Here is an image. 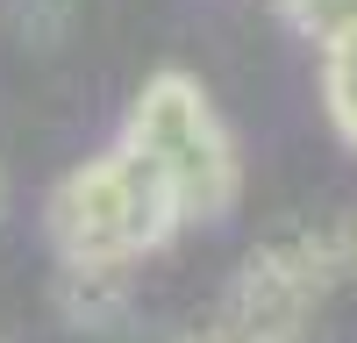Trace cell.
I'll return each instance as SVG.
<instances>
[{"label": "cell", "mask_w": 357, "mask_h": 343, "mask_svg": "<svg viewBox=\"0 0 357 343\" xmlns=\"http://www.w3.org/2000/svg\"><path fill=\"white\" fill-rule=\"evenodd\" d=\"M43 222L65 265H129L143 250H165L172 229L186 222V208L151 158L114 143L107 158H86L79 172H65L50 186Z\"/></svg>", "instance_id": "obj_1"}, {"label": "cell", "mask_w": 357, "mask_h": 343, "mask_svg": "<svg viewBox=\"0 0 357 343\" xmlns=\"http://www.w3.org/2000/svg\"><path fill=\"white\" fill-rule=\"evenodd\" d=\"M122 151L151 158L172 179L186 222H215V215L236 208V186H243L236 143L215 122L200 79H186V72H151V79H143V93L129 107V129H122Z\"/></svg>", "instance_id": "obj_2"}, {"label": "cell", "mask_w": 357, "mask_h": 343, "mask_svg": "<svg viewBox=\"0 0 357 343\" xmlns=\"http://www.w3.org/2000/svg\"><path fill=\"white\" fill-rule=\"evenodd\" d=\"M250 257H257L264 272H279L286 286H301L307 300H321V294H329V286L343 279L336 236H329V229H314V222H279V229H264Z\"/></svg>", "instance_id": "obj_3"}, {"label": "cell", "mask_w": 357, "mask_h": 343, "mask_svg": "<svg viewBox=\"0 0 357 343\" xmlns=\"http://www.w3.org/2000/svg\"><path fill=\"white\" fill-rule=\"evenodd\" d=\"M307 294L301 286H286L279 272H264L257 257L243 272H236V286H229V307H222V322H236V329H250V336H301V322H307Z\"/></svg>", "instance_id": "obj_4"}, {"label": "cell", "mask_w": 357, "mask_h": 343, "mask_svg": "<svg viewBox=\"0 0 357 343\" xmlns=\"http://www.w3.org/2000/svg\"><path fill=\"white\" fill-rule=\"evenodd\" d=\"M50 300H57V314H65L72 329H114L122 322V307H129V279H122V265H65L57 272V286H50Z\"/></svg>", "instance_id": "obj_5"}, {"label": "cell", "mask_w": 357, "mask_h": 343, "mask_svg": "<svg viewBox=\"0 0 357 343\" xmlns=\"http://www.w3.org/2000/svg\"><path fill=\"white\" fill-rule=\"evenodd\" d=\"M321 100H329V122L343 129V143L357 151V29L329 50V65H321Z\"/></svg>", "instance_id": "obj_6"}, {"label": "cell", "mask_w": 357, "mask_h": 343, "mask_svg": "<svg viewBox=\"0 0 357 343\" xmlns=\"http://www.w3.org/2000/svg\"><path fill=\"white\" fill-rule=\"evenodd\" d=\"M293 36H307L314 50H336L350 29H357V0H279Z\"/></svg>", "instance_id": "obj_7"}, {"label": "cell", "mask_w": 357, "mask_h": 343, "mask_svg": "<svg viewBox=\"0 0 357 343\" xmlns=\"http://www.w3.org/2000/svg\"><path fill=\"white\" fill-rule=\"evenodd\" d=\"M329 236H336V257H343V272H357V208L329 229Z\"/></svg>", "instance_id": "obj_8"}, {"label": "cell", "mask_w": 357, "mask_h": 343, "mask_svg": "<svg viewBox=\"0 0 357 343\" xmlns=\"http://www.w3.org/2000/svg\"><path fill=\"white\" fill-rule=\"evenodd\" d=\"M0 215H8V172H0Z\"/></svg>", "instance_id": "obj_9"}]
</instances>
